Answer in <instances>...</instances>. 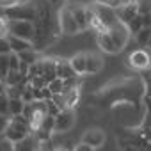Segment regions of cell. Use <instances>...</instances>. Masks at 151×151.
<instances>
[{
  "label": "cell",
  "instance_id": "obj_1",
  "mask_svg": "<svg viewBox=\"0 0 151 151\" xmlns=\"http://www.w3.org/2000/svg\"><path fill=\"white\" fill-rule=\"evenodd\" d=\"M37 18L34 22L36 27V36L32 39V48L34 50H43L46 46H50L55 39H59L60 27H59V18H57V11L46 2H37Z\"/></svg>",
  "mask_w": 151,
  "mask_h": 151
},
{
  "label": "cell",
  "instance_id": "obj_2",
  "mask_svg": "<svg viewBox=\"0 0 151 151\" xmlns=\"http://www.w3.org/2000/svg\"><path fill=\"white\" fill-rule=\"evenodd\" d=\"M29 135H32L30 128H29V121L23 114H18V116H11L9 119V124L4 132V137L9 139L11 142H20L23 139H27Z\"/></svg>",
  "mask_w": 151,
  "mask_h": 151
},
{
  "label": "cell",
  "instance_id": "obj_3",
  "mask_svg": "<svg viewBox=\"0 0 151 151\" xmlns=\"http://www.w3.org/2000/svg\"><path fill=\"white\" fill-rule=\"evenodd\" d=\"M9 36H16L22 39H27L32 43L34 36H36V27L32 22H25V20H9Z\"/></svg>",
  "mask_w": 151,
  "mask_h": 151
},
{
  "label": "cell",
  "instance_id": "obj_4",
  "mask_svg": "<svg viewBox=\"0 0 151 151\" xmlns=\"http://www.w3.org/2000/svg\"><path fill=\"white\" fill-rule=\"evenodd\" d=\"M107 34H109L110 41L114 43L116 52H117V53H119V52H123V50H124V46H126V43H128V37H130V32H128L126 25H124V23H121V22H117V23H114L112 27H109V29H107Z\"/></svg>",
  "mask_w": 151,
  "mask_h": 151
},
{
  "label": "cell",
  "instance_id": "obj_5",
  "mask_svg": "<svg viewBox=\"0 0 151 151\" xmlns=\"http://www.w3.org/2000/svg\"><path fill=\"white\" fill-rule=\"evenodd\" d=\"M6 18L7 20H25V22H36L37 18V7L34 4H20L13 9H7L6 13Z\"/></svg>",
  "mask_w": 151,
  "mask_h": 151
},
{
  "label": "cell",
  "instance_id": "obj_6",
  "mask_svg": "<svg viewBox=\"0 0 151 151\" xmlns=\"http://www.w3.org/2000/svg\"><path fill=\"white\" fill-rule=\"evenodd\" d=\"M57 18H59V27H60V32L62 34L73 36V34L80 32V27H78L77 20H75V16L71 14V11H69L68 6H64V7H60L57 11Z\"/></svg>",
  "mask_w": 151,
  "mask_h": 151
},
{
  "label": "cell",
  "instance_id": "obj_7",
  "mask_svg": "<svg viewBox=\"0 0 151 151\" xmlns=\"http://www.w3.org/2000/svg\"><path fill=\"white\" fill-rule=\"evenodd\" d=\"M75 121H77V114H75V109H62L53 121V133H64L68 130H71L75 126Z\"/></svg>",
  "mask_w": 151,
  "mask_h": 151
},
{
  "label": "cell",
  "instance_id": "obj_8",
  "mask_svg": "<svg viewBox=\"0 0 151 151\" xmlns=\"http://www.w3.org/2000/svg\"><path fill=\"white\" fill-rule=\"evenodd\" d=\"M89 7L93 9V13L100 18V22H101L107 29H109V27H112L114 23H117V22H119V20H117V14H116V9H112V7H109V6H103V4L93 2Z\"/></svg>",
  "mask_w": 151,
  "mask_h": 151
},
{
  "label": "cell",
  "instance_id": "obj_9",
  "mask_svg": "<svg viewBox=\"0 0 151 151\" xmlns=\"http://www.w3.org/2000/svg\"><path fill=\"white\" fill-rule=\"evenodd\" d=\"M105 140H107V135L101 128H89L82 133V139H80V142H84V144H87L94 149L101 147L105 144Z\"/></svg>",
  "mask_w": 151,
  "mask_h": 151
},
{
  "label": "cell",
  "instance_id": "obj_10",
  "mask_svg": "<svg viewBox=\"0 0 151 151\" xmlns=\"http://www.w3.org/2000/svg\"><path fill=\"white\" fill-rule=\"evenodd\" d=\"M128 62H130V66L133 68V69H147L149 68V64H151V57H149V53L146 52V50H135V52H132V55H130V59H128Z\"/></svg>",
  "mask_w": 151,
  "mask_h": 151
},
{
  "label": "cell",
  "instance_id": "obj_11",
  "mask_svg": "<svg viewBox=\"0 0 151 151\" xmlns=\"http://www.w3.org/2000/svg\"><path fill=\"white\" fill-rule=\"evenodd\" d=\"M116 14H117V20L121 23H128L133 16H137V2L135 0H130V2H123L117 9H116Z\"/></svg>",
  "mask_w": 151,
  "mask_h": 151
},
{
  "label": "cell",
  "instance_id": "obj_12",
  "mask_svg": "<svg viewBox=\"0 0 151 151\" xmlns=\"http://www.w3.org/2000/svg\"><path fill=\"white\" fill-rule=\"evenodd\" d=\"M37 68H39V75L46 80H53L57 77V73H55V59H48V57H39L37 59Z\"/></svg>",
  "mask_w": 151,
  "mask_h": 151
},
{
  "label": "cell",
  "instance_id": "obj_13",
  "mask_svg": "<svg viewBox=\"0 0 151 151\" xmlns=\"http://www.w3.org/2000/svg\"><path fill=\"white\" fill-rule=\"evenodd\" d=\"M66 6L69 7L71 14L75 16V20H77L80 30L89 29V25H87V7L86 6H82V4H66Z\"/></svg>",
  "mask_w": 151,
  "mask_h": 151
},
{
  "label": "cell",
  "instance_id": "obj_14",
  "mask_svg": "<svg viewBox=\"0 0 151 151\" xmlns=\"http://www.w3.org/2000/svg\"><path fill=\"white\" fill-rule=\"evenodd\" d=\"M103 69V59L96 52H86V73L94 75Z\"/></svg>",
  "mask_w": 151,
  "mask_h": 151
},
{
  "label": "cell",
  "instance_id": "obj_15",
  "mask_svg": "<svg viewBox=\"0 0 151 151\" xmlns=\"http://www.w3.org/2000/svg\"><path fill=\"white\" fill-rule=\"evenodd\" d=\"M55 73H57V78H62V80L71 78V77H78V75L73 71L69 59H62V57L55 59Z\"/></svg>",
  "mask_w": 151,
  "mask_h": 151
},
{
  "label": "cell",
  "instance_id": "obj_16",
  "mask_svg": "<svg viewBox=\"0 0 151 151\" xmlns=\"http://www.w3.org/2000/svg\"><path fill=\"white\" fill-rule=\"evenodd\" d=\"M62 96H64V101H66V109H75L80 101V84L73 86L69 89H64Z\"/></svg>",
  "mask_w": 151,
  "mask_h": 151
},
{
  "label": "cell",
  "instance_id": "obj_17",
  "mask_svg": "<svg viewBox=\"0 0 151 151\" xmlns=\"http://www.w3.org/2000/svg\"><path fill=\"white\" fill-rule=\"evenodd\" d=\"M7 39H9V45H11V52L13 53H22V52L32 48V43L27 41V39L16 37V36H7Z\"/></svg>",
  "mask_w": 151,
  "mask_h": 151
},
{
  "label": "cell",
  "instance_id": "obj_18",
  "mask_svg": "<svg viewBox=\"0 0 151 151\" xmlns=\"http://www.w3.org/2000/svg\"><path fill=\"white\" fill-rule=\"evenodd\" d=\"M69 62H71V68H73V71L77 75H86V52L75 53L69 59Z\"/></svg>",
  "mask_w": 151,
  "mask_h": 151
},
{
  "label": "cell",
  "instance_id": "obj_19",
  "mask_svg": "<svg viewBox=\"0 0 151 151\" xmlns=\"http://www.w3.org/2000/svg\"><path fill=\"white\" fill-rule=\"evenodd\" d=\"M14 151H36V137L29 135L27 139L14 142Z\"/></svg>",
  "mask_w": 151,
  "mask_h": 151
},
{
  "label": "cell",
  "instance_id": "obj_20",
  "mask_svg": "<svg viewBox=\"0 0 151 151\" xmlns=\"http://www.w3.org/2000/svg\"><path fill=\"white\" fill-rule=\"evenodd\" d=\"M18 57H20V60H22L23 64H27V66H30V64H34V62H37V59H39V53H37V50H34V48H30V50H25V52H22V53H18Z\"/></svg>",
  "mask_w": 151,
  "mask_h": 151
},
{
  "label": "cell",
  "instance_id": "obj_21",
  "mask_svg": "<svg viewBox=\"0 0 151 151\" xmlns=\"http://www.w3.org/2000/svg\"><path fill=\"white\" fill-rule=\"evenodd\" d=\"M25 101L22 98H9V116H18L23 114Z\"/></svg>",
  "mask_w": 151,
  "mask_h": 151
},
{
  "label": "cell",
  "instance_id": "obj_22",
  "mask_svg": "<svg viewBox=\"0 0 151 151\" xmlns=\"http://www.w3.org/2000/svg\"><path fill=\"white\" fill-rule=\"evenodd\" d=\"M23 78H25V75H23L22 71H11V69H9L7 77L4 78V84H6V86H18V84H22Z\"/></svg>",
  "mask_w": 151,
  "mask_h": 151
},
{
  "label": "cell",
  "instance_id": "obj_23",
  "mask_svg": "<svg viewBox=\"0 0 151 151\" xmlns=\"http://www.w3.org/2000/svg\"><path fill=\"white\" fill-rule=\"evenodd\" d=\"M126 29H128V32H130V34H133V36H135V34L142 29V16H140V14L133 16V18L126 23Z\"/></svg>",
  "mask_w": 151,
  "mask_h": 151
},
{
  "label": "cell",
  "instance_id": "obj_24",
  "mask_svg": "<svg viewBox=\"0 0 151 151\" xmlns=\"http://www.w3.org/2000/svg\"><path fill=\"white\" fill-rule=\"evenodd\" d=\"M149 36H151V29H149V27H142V29H140V30L135 34V37H137V43H139L140 46H147Z\"/></svg>",
  "mask_w": 151,
  "mask_h": 151
},
{
  "label": "cell",
  "instance_id": "obj_25",
  "mask_svg": "<svg viewBox=\"0 0 151 151\" xmlns=\"http://www.w3.org/2000/svg\"><path fill=\"white\" fill-rule=\"evenodd\" d=\"M48 89H50V93L52 94H60L62 93V89H64V80L62 78H53V80H50L48 82V86H46Z\"/></svg>",
  "mask_w": 151,
  "mask_h": 151
},
{
  "label": "cell",
  "instance_id": "obj_26",
  "mask_svg": "<svg viewBox=\"0 0 151 151\" xmlns=\"http://www.w3.org/2000/svg\"><path fill=\"white\" fill-rule=\"evenodd\" d=\"M9 55H0V78H6L9 73Z\"/></svg>",
  "mask_w": 151,
  "mask_h": 151
},
{
  "label": "cell",
  "instance_id": "obj_27",
  "mask_svg": "<svg viewBox=\"0 0 151 151\" xmlns=\"http://www.w3.org/2000/svg\"><path fill=\"white\" fill-rule=\"evenodd\" d=\"M135 2H137V13L140 16L151 13V0H135Z\"/></svg>",
  "mask_w": 151,
  "mask_h": 151
},
{
  "label": "cell",
  "instance_id": "obj_28",
  "mask_svg": "<svg viewBox=\"0 0 151 151\" xmlns=\"http://www.w3.org/2000/svg\"><path fill=\"white\" fill-rule=\"evenodd\" d=\"M29 80H30V86H32L34 89H43V87L48 86V82L41 77V75H36V77H29Z\"/></svg>",
  "mask_w": 151,
  "mask_h": 151
},
{
  "label": "cell",
  "instance_id": "obj_29",
  "mask_svg": "<svg viewBox=\"0 0 151 151\" xmlns=\"http://www.w3.org/2000/svg\"><path fill=\"white\" fill-rule=\"evenodd\" d=\"M0 114L9 116V96L6 93L0 94Z\"/></svg>",
  "mask_w": 151,
  "mask_h": 151
},
{
  "label": "cell",
  "instance_id": "obj_30",
  "mask_svg": "<svg viewBox=\"0 0 151 151\" xmlns=\"http://www.w3.org/2000/svg\"><path fill=\"white\" fill-rule=\"evenodd\" d=\"M9 36V20L4 16L0 18V37H7Z\"/></svg>",
  "mask_w": 151,
  "mask_h": 151
},
{
  "label": "cell",
  "instance_id": "obj_31",
  "mask_svg": "<svg viewBox=\"0 0 151 151\" xmlns=\"http://www.w3.org/2000/svg\"><path fill=\"white\" fill-rule=\"evenodd\" d=\"M11 53V45L7 37H0V55H9Z\"/></svg>",
  "mask_w": 151,
  "mask_h": 151
},
{
  "label": "cell",
  "instance_id": "obj_32",
  "mask_svg": "<svg viewBox=\"0 0 151 151\" xmlns=\"http://www.w3.org/2000/svg\"><path fill=\"white\" fill-rule=\"evenodd\" d=\"M22 4V0H0V7L2 9H13V7H16V6H20Z\"/></svg>",
  "mask_w": 151,
  "mask_h": 151
},
{
  "label": "cell",
  "instance_id": "obj_33",
  "mask_svg": "<svg viewBox=\"0 0 151 151\" xmlns=\"http://www.w3.org/2000/svg\"><path fill=\"white\" fill-rule=\"evenodd\" d=\"M0 151H14V142L2 137V140H0Z\"/></svg>",
  "mask_w": 151,
  "mask_h": 151
},
{
  "label": "cell",
  "instance_id": "obj_34",
  "mask_svg": "<svg viewBox=\"0 0 151 151\" xmlns=\"http://www.w3.org/2000/svg\"><path fill=\"white\" fill-rule=\"evenodd\" d=\"M94 2L103 4V6H109V7H112V9H117V7L123 4V0H94Z\"/></svg>",
  "mask_w": 151,
  "mask_h": 151
},
{
  "label": "cell",
  "instance_id": "obj_35",
  "mask_svg": "<svg viewBox=\"0 0 151 151\" xmlns=\"http://www.w3.org/2000/svg\"><path fill=\"white\" fill-rule=\"evenodd\" d=\"M9 119H11V116L0 114V133H2V135H4V132H6V128H7V124H9Z\"/></svg>",
  "mask_w": 151,
  "mask_h": 151
},
{
  "label": "cell",
  "instance_id": "obj_36",
  "mask_svg": "<svg viewBox=\"0 0 151 151\" xmlns=\"http://www.w3.org/2000/svg\"><path fill=\"white\" fill-rule=\"evenodd\" d=\"M46 2H48V4L55 9V11H59L60 7H64V6L68 4V0H46Z\"/></svg>",
  "mask_w": 151,
  "mask_h": 151
},
{
  "label": "cell",
  "instance_id": "obj_37",
  "mask_svg": "<svg viewBox=\"0 0 151 151\" xmlns=\"http://www.w3.org/2000/svg\"><path fill=\"white\" fill-rule=\"evenodd\" d=\"M73 151H94V147H91V146H87V144L80 142V144H77V146L73 147Z\"/></svg>",
  "mask_w": 151,
  "mask_h": 151
},
{
  "label": "cell",
  "instance_id": "obj_38",
  "mask_svg": "<svg viewBox=\"0 0 151 151\" xmlns=\"http://www.w3.org/2000/svg\"><path fill=\"white\" fill-rule=\"evenodd\" d=\"M142 27H149L151 29V13L142 14Z\"/></svg>",
  "mask_w": 151,
  "mask_h": 151
},
{
  "label": "cell",
  "instance_id": "obj_39",
  "mask_svg": "<svg viewBox=\"0 0 151 151\" xmlns=\"http://www.w3.org/2000/svg\"><path fill=\"white\" fill-rule=\"evenodd\" d=\"M6 93V84H4V80H0V94H4Z\"/></svg>",
  "mask_w": 151,
  "mask_h": 151
},
{
  "label": "cell",
  "instance_id": "obj_40",
  "mask_svg": "<svg viewBox=\"0 0 151 151\" xmlns=\"http://www.w3.org/2000/svg\"><path fill=\"white\" fill-rule=\"evenodd\" d=\"M52 151H68V149H64V147H53Z\"/></svg>",
  "mask_w": 151,
  "mask_h": 151
},
{
  "label": "cell",
  "instance_id": "obj_41",
  "mask_svg": "<svg viewBox=\"0 0 151 151\" xmlns=\"http://www.w3.org/2000/svg\"><path fill=\"white\" fill-rule=\"evenodd\" d=\"M147 46L151 48V36H149V41H147Z\"/></svg>",
  "mask_w": 151,
  "mask_h": 151
},
{
  "label": "cell",
  "instance_id": "obj_42",
  "mask_svg": "<svg viewBox=\"0 0 151 151\" xmlns=\"http://www.w3.org/2000/svg\"><path fill=\"white\" fill-rule=\"evenodd\" d=\"M2 137H4V135H2V133H0V140H2Z\"/></svg>",
  "mask_w": 151,
  "mask_h": 151
},
{
  "label": "cell",
  "instance_id": "obj_43",
  "mask_svg": "<svg viewBox=\"0 0 151 151\" xmlns=\"http://www.w3.org/2000/svg\"><path fill=\"white\" fill-rule=\"evenodd\" d=\"M0 80H2V78H0Z\"/></svg>",
  "mask_w": 151,
  "mask_h": 151
},
{
  "label": "cell",
  "instance_id": "obj_44",
  "mask_svg": "<svg viewBox=\"0 0 151 151\" xmlns=\"http://www.w3.org/2000/svg\"><path fill=\"white\" fill-rule=\"evenodd\" d=\"M36 151H37V149H36Z\"/></svg>",
  "mask_w": 151,
  "mask_h": 151
}]
</instances>
